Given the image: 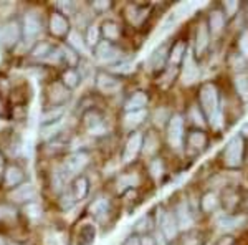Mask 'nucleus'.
Instances as JSON below:
<instances>
[{"label":"nucleus","instance_id":"1","mask_svg":"<svg viewBox=\"0 0 248 245\" xmlns=\"http://www.w3.org/2000/svg\"><path fill=\"white\" fill-rule=\"evenodd\" d=\"M197 104L207 118V123L212 128H217L220 124V118H222V98H220V91L214 82H203L199 86Z\"/></svg>","mask_w":248,"mask_h":245},{"label":"nucleus","instance_id":"2","mask_svg":"<svg viewBox=\"0 0 248 245\" xmlns=\"http://www.w3.org/2000/svg\"><path fill=\"white\" fill-rule=\"evenodd\" d=\"M245 154H247V141L238 134L232 136L225 146L222 147L218 156V161L222 167L227 171H238L245 164Z\"/></svg>","mask_w":248,"mask_h":245},{"label":"nucleus","instance_id":"3","mask_svg":"<svg viewBox=\"0 0 248 245\" xmlns=\"http://www.w3.org/2000/svg\"><path fill=\"white\" fill-rule=\"evenodd\" d=\"M166 139L170 149L184 151L186 141V118L181 113H172L166 124Z\"/></svg>","mask_w":248,"mask_h":245},{"label":"nucleus","instance_id":"4","mask_svg":"<svg viewBox=\"0 0 248 245\" xmlns=\"http://www.w3.org/2000/svg\"><path fill=\"white\" fill-rule=\"evenodd\" d=\"M155 227H159L161 234L167 244L177 240V237L181 235V229H179L177 219H175L172 209L159 207L157 214H155Z\"/></svg>","mask_w":248,"mask_h":245},{"label":"nucleus","instance_id":"5","mask_svg":"<svg viewBox=\"0 0 248 245\" xmlns=\"http://www.w3.org/2000/svg\"><path fill=\"white\" fill-rule=\"evenodd\" d=\"M201 78H202L201 63H199V60L194 57V53L190 50L181 65V83L184 86H194L201 82Z\"/></svg>","mask_w":248,"mask_h":245},{"label":"nucleus","instance_id":"6","mask_svg":"<svg viewBox=\"0 0 248 245\" xmlns=\"http://www.w3.org/2000/svg\"><path fill=\"white\" fill-rule=\"evenodd\" d=\"M88 163H90V154H88L86 151L71 152L70 156H66L65 163H63V176H65L66 179L78 178V176H81V172L85 171Z\"/></svg>","mask_w":248,"mask_h":245},{"label":"nucleus","instance_id":"7","mask_svg":"<svg viewBox=\"0 0 248 245\" xmlns=\"http://www.w3.org/2000/svg\"><path fill=\"white\" fill-rule=\"evenodd\" d=\"M22 40V23L18 20H7L0 27V47L5 50H12L17 47V43Z\"/></svg>","mask_w":248,"mask_h":245},{"label":"nucleus","instance_id":"8","mask_svg":"<svg viewBox=\"0 0 248 245\" xmlns=\"http://www.w3.org/2000/svg\"><path fill=\"white\" fill-rule=\"evenodd\" d=\"M210 45H212V35H210V30L207 27V22L205 18H202L201 22L197 23V29H195V38H194V57L197 60H201L209 53L210 50Z\"/></svg>","mask_w":248,"mask_h":245},{"label":"nucleus","instance_id":"9","mask_svg":"<svg viewBox=\"0 0 248 245\" xmlns=\"http://www.w3.org/2000/svg\"><path fill=\"white\" fill-rule=\"evenodd\" d=\"M210 144V136L205 130H199V128H190L186 134V141H184V151L194 152V154H201L205 151Z\"/></svg>","mask_w":248,"mask_h":245},{"label":"nucleus","instance_id":"10","mask_svg":"<svg viewBox=\"0 0 248 245\" xmlns=\"http://www.w3.org/2000/svg\"><path fill=\"white\" fill-rule=\"evenodd\" d=\"M94 57L99 60L101 63H109V65H116V63L123 62V50L116 43L111 42H99L98 45L93 48Z\"/></svg>","mask_w":248,"mask_h":245},{"label":"nucleus","instance_id":"11","mask_svg":"<svg viewBox=\"0 0 248 245\" xmlns=\"http://www.w3.org/2000/svg\"><path fill=\"white\" fill-rule=\"evenodd\" d=\"M172 212H174L175 219H177V224H179V229L186 232H189L194 229L195 226V214L194 211H192L190 207V202L187 199H181L177 204H175V207L172 209Z\"/></svg>","mask_w":248,"mask_h":245},{"label":"nucleus","instance_id":"12","mask_svg":"<svg viewBox=\"0 0 248 245\" xmlns=\"http://www.w3.org/2000/svg\"><path fill=\"white\" fill-rule=\"evenodd\" d=\"M142 144H144V134L141 131H134L129 134V138L126 139L123 147L121 159L124 164H129L133 161L138 159V156L142 152Z\"/></svg>","mask_w":248,"mask_h":245},{"label":"nucleus","instance_id":"13","mask_svg":"<svg viewBox=\"0 0 248 245\" xmlns=\"http://www.w3.org/2000/svg\"><path fill=\"white\" fill-rule=\"evenodd\" d=\"M94 82H96V88L105 95L118 93L123 86L121 76L111 73V71H98V73H96Z\"/></svg>","mask_w":248,"mask_h":245},{"label":"nucleus","instance_id":"14","mask_svg":"<svg viewBox=\"0 0 248 245\" xmlns=\"http://www.w3.org/2000/svg\"><path fill=\"white\" fill-rule=\"evenodd\" d=\"M205 22H207V27H209V30H210L212 38H214V37H220V35L225 32L227 22H229V20H227L225 14H223L222 9H220V5H215V7H212L210 12L207 14Z\"/></svg>","mask_w":248,"mask_h":245},{"label":"nucleus","instance_id":"15","mask_svg":"<svg viewBox=\"0 0 248 245\" xmlns=\"http://www.w3.org/2000/svg\"><path fill=\"white\" fill-rule=\"evenodd\" d=\"M169 50H170V45L169 43H162L159 45L157 48H154L153 53L149 55L147 58V68L154 73H159L162 71L164 68L169 65Z\"/></svg>","mask_w":248,"mask_h":245},{"label":"nucleus","instance_id":"16","mask_svg":"<svg viewBox=\"0 0 248 245\" xmlns=\"http://www.w3.org/2000/svg\"><path fill=\"white\" fill-rule=\"evenodd\" d=\"M42 32V17L37 14V12H29L25 14V17L22 20V38L29 40H35Z\"/></svg>","mask_w":248,"mask_h":245},{"label":"nucleus","instance_id":"17","mask_svg":"<svg viewBox=\"0 0 248 245\" xmlns=\"http://www.w3.org/2000/svg\"><path fill=\"white\" fill-rule=\"evenodd\" d=\"M48 30H50V33L53 35V37L65 38L71 32L70 20L63 14H60V12H53V14L50 15V18H48Z\"/></svg>","mask_w":248,"mask_h":245},{"label":"nucleus","instance_id":"18","mask_svg":"<svg viewBox=\"0 0 248 245\" xmlns=\"http://www.w3.org/2000/svg\"><path fill=\"white\" fill-rule=\"evenodd\" d=\"M81 119L90 132H94V134H103L105 132V116L94 108L86 110Z\"/></svg>","mask_w":248,"mask_h":245},{"label":"nucleus","instance_id":"19","mask_svg":"<svg viewBox=\"0 0 248 245\" xmlns=\"http://www.w3.org/2000/svg\"><path fill=\"white\" fill-rule=\"evenodd\" d=\"M222 202H220V196L215 191H207L201 196L199 200V209L203 215H214L215 212L220 211Z\"/></svg>","mask_w":248,"mask_h":245},{"label":"nucleus","instance_id":"20","mask_svg":"<svg viewBox=\"0 0 248 245\" xmlns=\"http://www.w3.org/2000/svg\"><path fill=\"white\" fill-rule=\"evenodd\" d=\"M187 53H189V45H187L186 40L184 38L175 40L169 50V65L172 68H181L184 60L187 57Z\"/></svg>","mask_w":248,"mask_h":245},{"label":"nucleus","instance_id":"21","mask_svg":"<svg viewBox=\"0 0 248 245\" xmlns=\"http://www.w3.org/2000/svg\"><path fill=\"white\" fill-rule=\"evenodd\" d=\"M25 182V171L18 164H9L3 171V184L9 189H15Z\"/></svg>","mask_w":248,"mask_h":245},{"label":"nucleus","instance_id":"22","mask_svg":"<svg viewBox=\"0 0 248 245\" xmlns=\"http://www.w3.org/2000/svg\"><path fill=\"white\" fill-rule=\"evenodd\" d=\"M247 217L242 215V214H222L217 219V227L218 230L225 232V234H229V232L235 230V229H240L245 224Z\"/></svg>","mask_w":248,"mask_h":245},{"label":"nucleus","instance_id":"23","mask_svg":"<svg viewBox=\"0 0 248 245\" xmlns=\"http://www.w3.org/2000/svg\"><path fill=\"white\" fill-rule=\"evenodd\" d=\"M35 197H37V191L31 184H22V186L15 187L14 191L10 192V200L17 204H30L35 202Z\"/></svg>","mask_w":248,"mask_h":245},{"label":"nucleus","instance_id":"24","mask_svg":"<svg viewBox=\"0 0 248 245\" xmlns=\"http://www.w3.org/2000/svg\"><path fill=\"white\" fill-rule=\"evenodd\" d=\"M149 104V95L146 91H134L133 95H129V98L124 101V113H131V111H142L147 110Z\"/></svg>","mask_w":248,"mask_h":245},{"label":"nucleus","instance_id":"25","mask_svg":"<svg viewBox=\"0 0 248 245\" xmlns=\"http://www.w3.org/2000/svg\"><path fill=\"white\" fill-rule=\"evenodd\" d=\"M240 196L237 187H229L223 191L222 197H220V202H222V207L227 211V214H237V209L240 206Z\"/></svg>","mask_w":248,"mask_h":245},{"label":"nucleus","instance_id":"26","mask_svg":"<svg viewBox=\"0 0 248 245\" xmlns=\"http://www.w3.org/2000/svg\"><path fill=\"white\" fill-rule=\"evenodd\" d=\"M99 32H101V38L111 43H116L123 35L121 25L116 20H105L99 27Z\"/></svg>","mask_w":248,"mask_h":245},{"label":"nucleus","instance_id":"27","mask_svg":"<svg viewBox=\"0 0 248 245\" xmlns=\"http://www.w3.org/2000/svg\"><path fill=\"white\" fill-rule=\"evenodd\" d=\"M233 90L242 103H248V70L235 73L233 76Z\"/></svg>","mask_w":248,"mask_h":245},{"label":"nucleus","instance_id":"28","mask_svg":"<svg viewBox=\"0 0 248 245\" xmlns=\"http://www.w3.org/2000/svg\"><path fill=\"white\" fill-rule=\"evenodd\" d=\"M154 227H155V217L153 214H146V215L139 217V219L134 222L133 234L139 235V237L147 235V234H153Z\"/></svg>","mask_w":248,"mask_h":245},{"label":"nucleus","instance_id":"29","mask_svg":"<svg viewBox=\"0 0 248 245\" xmlns=\"http://www.w3.org/2000/svg\"><path fill=\"white\" fill-rule=\"evenodd\" d=\"M68 90L62 83H53L48 88V101L53 106H63L68 101Z\"/></svg>","mask_w":248,"mask_h":245},{"label":"nucleus","instance_id":"30","mask_svg":"<svg viewBox=\"0 0 248 245\" xmlns=\"http://www.w3.org/2000/svg\"><path fill=\"white\" fill-rule=\"evenodd\" d=\"M70 192L73 194L75 200H83L90 194V180H88L86 176H78V178L73 179L71 182V187H70Z\"/></svg>","mask_w":248,"mask_h":245},{"label":"nucleus","instance_id":"31","mask_svg":"<svg viewBox=\"0 0 248 245\" xmlns=\"http://www.w3.org/2000/svg\"><path fill=\"white\" fill-rule=\"evenodd\" d=\"M147 118V110H142V111H131V113H124V118H123V123H124V128L129 130L131 132L136 131V128L141 126V124L146 121Z\"/></svg>","mask_w":248,"mask_h":245},{"label":"nucleus","instance_id":"32","mask_svg":"<svg viewBox=\"0 0 248 245\" xmlns=\"http://www.w3.org/2000/svg\"><path fill=\"white\" fill-rule=\"evenodd\" d=\"M187 119L192 123V126L199 128V130H205V128L209 126L207 118L203 116L202 110L199 108L197 103H194V104H190V106H189V110H187Z\"/></svg>","mask_w":248,"mask_h":245},{"label":"nucleus","instance_id":"33","mask_svg":"<svg viewBox=\"0 0 248 245\" xmlns=\"http://www.w3.org/2000/svg\"><path fill=\"white\" fill-rule=\"evenodd\" d=\"M111 211V202L106 197H98L93 204L90 206V214L94 217L96 220H101L109 214Z\"/></svg>","mask_w":248,"mask_h":245},{"label":"nucleus","instance_id":"34","mask_svg":"<svg viewBox=\"0 0 248 245\" xmlns=\"http://www.w3.org/2000/svg\"><path fill=\"white\" fill-rule=\"evenodd\" d=\"M139 184H141V178H139V174H136V172H127V174H123L118 178V192H126L129 191V189H134L138 187Z\"/></svg>","mask_w":248,"mask_h":245},{"label":"nucleus","instance_id":"35","mask_svg":"<svg viewBox=\"0 0 248 245\" xmlns=\"http://www.w3.org/2000/svg\"><path fill=\"white\" fill-rule=\"evenodd\" d=\"M55 51H57V48L51 45V43H48V42H38L37 45L31 48L30 55L33 58H37V60H46V62H50L51 55H53Z\"/></svg>","mask_w":248,"mask_h":245},{"label":"nucleus","instance_id":"36","mask_svg":"<svg viewBox=\"0 0 248 245\" xmlns=\"http://www.w3.org/2000/svg\"><path fill=\"white\" fill-rule=\"evenodd\" d=\"M147 12H149V9L146 5H129L126 12V17L133 25H141L144 20L147 18Z\"/></svg>","mask_w":248,"mask_h":245},{"label":"nucleus","instance_id":"37","mask_svg":"<svg viewBox=\"0 0 248 245\" xmlns=\"http://www.w3.org/2000/svg\"><path fill=\"white\" fill-rule=\"evenodd\" d=\"M63 114H65L63 106H53V108H50V110H46L42 116V128H48V126H53V124L60 123Z\"/></svg>","mask_w":248,"mask_h":245},{"label":"nucleus","instance_id":"38","mask_svg":"<svg viewBox=\"0 0 248 245\" xmlns=\"http://www.w3.org/2000/svg\"><path fill=\"white\" fill-rule=\"evenodd\" d=\"M79 83H81V75H79V71L77 68H66L62 73V85L65 86L68 91L75 90Z\"/></svg>","mask_w":248,"mask_h":245},{"label":"nucleus","instance_id":"39","mask_svg":"<svg viewBox=\"0 0 248 245\" xmlns=\"http://www.w3.org/2000/svg\"><path fill=\"white\" fill-rule=\"evenodd\" d=\"M66 45L71 48L73 51H77V53H85L86 51V43H85V38L79 35V32L77 30H71L70 33H68L66 37Z\"/></svg>","mask_w":248,"mask_h":245},{"label":"nucleus","instance_id":"40","mask_svg":"<svg viewBox=\"0 0 248 245\" xmlns=\"http://www.w3.org/2000/svg\"><path fill=\"white\" fill-rule=\"evenodd\" d=\"M159 146H161V141H159V136L155 134V132H147L146 136H144V144H142V152H146V154H155L159 149Z\"/></svg>","mask_w":248,"mask_h":245},{"label":"nucleus","instance_id":"41","mask_svg":"<svg viewBox=\"0 0 248 245\" xmlns=\"http://www.w3.org/2000/svg\"><path fill=\"white\" fill-rule=\"evenodd\" d=\"M85 43L86 47L90 48H94L96 45H98L99 42H101V32H99V27L96 25H90L85 32Z\"/></svg>","mask_w":248,"mask_h":245},{"label":"nucleus","instance_id":"42","mask_svg":"<svg viewBox=\"0 0 248 245\" xmlns=\"http://www.w3.org/2000/svg\"><path fill=\"white\" fill-rule=\"evenodd\" d=\"M205 244H207L205 237H203L201 232L194 230V229L184 234L182 242H181V245H205Z\"/></svg>","mask_w":248,"mask_h":245},{"label":"nucleus","instance_id":"43","mask_svg":"<svg viewBox=\"0 0 248 245\" xmlns=\"http://www.w3.org/2000/svg\"><path fill=\"white\" fill-rule=\"evenodd\" d=\"M220 9L225 14L227 20H232L238 15L240 9H242V3L240 2H235V0H229V2H222L220 3Z\"/></svg>","mask_w":248,"mask_h":245},{"label":"nucleus","instance_id":"44","mask_svg":"<svg viewBox=\"0 0 248 245\" xmlns=\"http://www.w3.org/2000/svg\"><path fill=\"white\" fill-rule=\"evenodd\" d=\"M237 53L242 55L243 58L248 60V27L242 29L237 38Z\"/></svg>","mask_w":248,"mask_h":245},{"label":"nucleus","instance_id":"45","mask_svg":"<svg viewBox=\"0 0 248 245\" xmlns=\"http://www.w3.org/2000/svg\"><path fill=\"white\" fill-rule=\"evenodd\" d=\"M94 227L93 226H83V229L78 234V244L81 245H91L94 242Z\"/></svg>","mask_w":248,"mask_h":245},{"label":"nucleus","instance_id":"46","mask_svg":"<svg viewBox=\"0 0 248 245\" xmlns=\"http://www.w3.org/2000/svg\"><path fill=\"white\" fill-rule=\"evenodd\" d=\"M60 53H62V60H65L68 68H75L77 66V63L79 62V55L77 53V51H73L70 47H65L60 50Z\"/></svg>","mask_w":248,"mask_h":245},{"label":"nucleus","instance_id":"47","mask_svg":"<svg viewBox=\"0 0 248 245\" xmlns=\"http://www.w3.org/2000/svg\"><path fill=\"white\" fill-rule=\"evenodd\" d=\"M164 171H166V166H164V161L161 158H154L153 161L149 163V172L153 178H161L164 174Z\"/></svg>","mask_w":248,"mask_h":245},{"label":"nucleus","instance_id":"48","mask_svg":"<svg viewBox=\"0 0 248 245\" xmlns=\"http://www.w3.org/2000/svg\"><path fill=\"white\" fill-rule=\"evenodd\" d=\"M25 212L29 214V217H31V219H38V217H42V207H40L37 202L27 204Z\"/></svg>","mask_w":248,"mask_h":245},{"label":"nucleus","instance_id":"49","mask_svg":"<svg viewBox=\"0 0 248 245\" xmlns=\"http://www.w3.org/2000/svg\"><path fill=\"white\" fill-rule=\"evenodd\" d=\"M111 7H113V3L105 2V0H96V2H91V9H93L94 12H98V14H103V12L109 10Z\"/></svg>","mask_w":248,"mask_h":245},{"label":"nucleus","instance_id":"50","mask_svg":"<svg viewBox=\"0 0 248 245\" xmlns=\"http://www.w3.org/2000/svg\"><path fill=\"white\" fill-rule=\"evenodd\" d=\"M75 197H73V194H71L70 191L66 192V194H63L62 196V209H65V211H68V209H71L75 206Z\"/></svg>","mask_w":248,"mask_h":245},{"label":"nucleus","instance_id":"51","mask_svg":"<svg viewBox=\"0 0 248 245\" xmlns=\"http://www.w3.org/2000/svg\"><path fill=\"white\" fill-rule=\"evenodd\" d=\"M212 245H235V237L230 234H225L215 240V244H212Z\"/></svg>","mask_w":248,"mask_h":245},{"label":"nucleus","instance_id":"52","mask_svg":"<svg viewBox=\"0 0 248 245\" xmlns=\"http://www.w3.org/2000/svg\"><path fill=\"white\" fill-rule=\"evenodd\" d=\"M75 7H77V5H75L73 2H66V3L65 2H60L58 3V9L62 10L60 14H63V15H70L71 12L75 10Z\"/></svg>","mask_w":248,"mask_h":245},{"label":"nucleus","instance_id":"53","mask_svg":"<svg viewBox=\"0 0 248 245\" xmlns=\"http://www.w3.org/2000/svg\"><path fill=\"white\" fill-rule=\"evenodd\" d=\"M121 245H141V237L136 235V234H129L123 240Z\"/></svg>","mask_w":248,"mask_h":245},{"label":"nucleus","instance_id":"54","mask_svg":"<svg viewBox=\"0 0 248 245\" xmlns=\"http://www.w3.org/2000/svg\"><path fill=\"white\" fill-rule=\"evenodd\" d=\"M141 245H159V244L153 234H147L141 237Z\"/></svg>","mask_w":248,"mask_h":245},{"label":"nucleus","instance_id":"55","mask_svg":"<svg viewBox=\"0 0 248 245\" xmlns=\"http://www.w3.org/2000/svg\"><path fill=\"white\" fill-rule=\"evenodd\" d=\"M240 136H242L243 139H247L248 138V123H245L242 126V130H240Z\"/></svg>","mask_w":248,"mask_h":245},{"label":"nucleus","instance_id":"56","mask_svg":"<svg viewBox=\"0 0 248 245\" xmlns=\"http://www.w3.org/2000/svg\"><path fill=\"white\" fill-rule=\"evenodd\" d=\"M245 163L248 164V146H247V154H245Z\"/></svg>","mask_w":248,"mask_h":245},{"label":"nucleus","instance_id":"57","mask_svg":"<svg viewBox=\"0 0 248 245\" xmlns=\"http://www.w3.org/2000/svg\"><path fill=\"white\" fill-rule=\"evenodd\" d=\"M0 245H5V244H3V242H2V240H0Z\"/></svg>","mask_w":248,"mask_h":245},{"label":"nucleus","instance_id":"58","mask_svg":"<svg viewBox=\"0 0 248 245\" xmlns=\"http://www.w3.org/2000/svg\"><path fill=\"white\" fill-rule=\"evenodd\" d=\"M205 245H212V244H209V242H207V244H205Z\"/></svg>","mask_w":248,"mask_h":245},{"label":"nucleus","instance_id":"59","mask_svg":"<svg viewBox=\"0 0 248 245\" xmlns=\"http://www.w3.org/2000/svg\"><path fill=\"white\" fill-rule=\"evenodd\" d=\"M0 161H2V159H0Z\"/></svg>","mask_w":248,"mask_h":245}]
</instances>
